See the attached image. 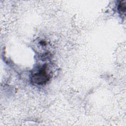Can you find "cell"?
Segmentation results:
<instances>
[{"instance_id": "obj_1", "label": "cell", "mask_w": 126, "mask_h": 126, "mask_svg": "<svg viewBox=\"0 0 126 126\" xmlns=\"http://www.w3.org/2000/svg\"><path fill=\"white\" fill-rule=\"evenodd\" d=\"M50 78V76L46 70V66H43L38 70L32 75L31 80L33 83L43 85L46 83Z\"/></svg>"}, {"instance_id": "obj_2", "label": "cell", "mask_w": 126, "mask_h": 126, "mask_svg": "<svg viewBox=\"0 0 126 126\" xmlns=\"http://www.w3.org/2000/svg\"><path fill=\"white\" fill-rule=\"evenodd\" d=\"M125 1H121V3L119 4V6H118V9L119 10V11L120 12L122 13H125V11H126V4L124 2Z\"/></svg>"}]
</instances>
